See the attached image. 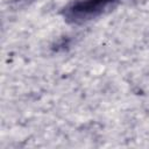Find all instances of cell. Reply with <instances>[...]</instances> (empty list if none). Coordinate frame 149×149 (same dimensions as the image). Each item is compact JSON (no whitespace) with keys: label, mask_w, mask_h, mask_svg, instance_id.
I'll return each mask as SVG.
<instances>
[{"label":"cell","mask_w":149,"mask_h":149,"mask_svg":"<svg viewBox=\"0 0 149 149\" xmlns=\"http://www.w3.org/2000/svg\"><path fill=\"white\" fill-rule=\"evenodd\" d=\"M68 45H69V38H68V37H66V38L63 37V38H61L57 43L54 44V48H52V49H54L55 51H59V50H64Z\"/></svg>","instance_id":"cell-2"},{"label":"cell","mask_w":149,"mask_h":149,"mask_svg":"<svg viewBox=\"0 0 149 149\" xmlns=\"http://www.w3.org/2000/svg\"><path fill=\"white\" fill-rule=\"evenodd\" d=\"M116 0H74L69 3L62 12L69 23L80 24L105 13Z\"/></svg>","instance_id":"cell-1"}]
</instances>
